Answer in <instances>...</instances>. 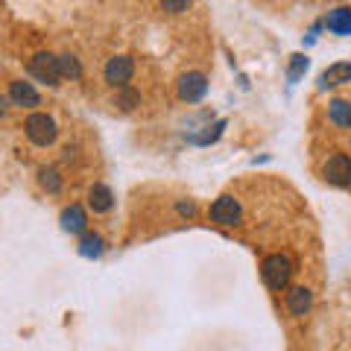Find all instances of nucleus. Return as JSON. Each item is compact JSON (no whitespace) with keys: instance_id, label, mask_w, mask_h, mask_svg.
I'll return each instance as SVG.
<instances>
[{"instance_id":"1","label":"nucleus","mask_w":351,"mask_h":351,"mask_svg":"<svg viewBox=\"0 0 351 351\" xmlns=\"http://www.w3.org/2000/svg\"><path fill=\"white\" fill-rule=\"evenodd\" d=\"M261 276H263V284H267L269 290H284L290 284L293 263L287 255H269L261 267Z\"/></svg>"},{"instance_id":"2","label":"nucleus","mask_w":351,"mask_h":351,"mask_svg":"<svg viewBox=\"0 0 351 351\" xmlns=\"http://www.w3.org/2000/svg\"><path fill=\"white\" fill-rule=\"evenodd\" d=\"M24 132H27V138H29L36 147H50L53 141H56V135H59L56 120H53L50 114H44V112L29 114L27 123H24Z\"/></svg>"},{"instance_id":"3","label":"nucleus","mask_w":351,"mask_h":351,"mask_svg":"<svg viewBox=\"0 0 351 351\" xmlns=\"http://www.w3.org/2000/svg\"><path fill=\"white\" fill-rule=\"evenodd\" d=\"M29 73L44 85H59V80H62L59 56H53V53H36V56L29 59Z\"/></svg>"},{"instance_id":"4","label":"nucleus","mask_w":351,"mask_h":351,"mask_svg":"<svg viewBox=\"0 0 351 351\" xmlns=\"http://www.w3.org/2000/svg\"><path fill=\"white\" fill-rule=\"evenodd\" d=\"M322 179L328 184H334V188H348L351 184V158L343 156V152H334L322 167Z\"/></svg>"},{"instance_id":"5","label":"nucleus","mask_w":351,"mask_h":351,"mask_svg":"<svg viewBox=\"0 0 351 351\" xmlns=\"http://www.w3.org/2000/svg\"><path fill=\"white\" fill-rule=\"evenodd\" d=\"M208 94V76L199 71H191L179 80V100L184 103H199Z\"/></svg>"},{"instance_id":"6","label":"nucleus","mask_w":351,"mask_h":351,"mask_svg":"<svg viewBox=\"0 0 351 351\" xmlns=\"http://www.w3.org/2000/svg\"><path fill=\"white\" fill-rule=\"evenodd\" d=\"M103 73H106V82L108 85L123 88L132 80V73H135V62H132L129 56H114V59H108Z\"/></svg>"},{"instance_id":"7","label":"nucleus","mask_w":351,"mask_h":351,"mask_svg":"<svg viewBox=\"0 0 351 351\" xmlns=\"http://www.w3.org/2000/svg\"><path fill=\"white\" fill-rule=\"evenodd\" d=\"M240 202L234 199V196H219V199L211 205V219L219 226H234L240 223Z\"/></svg>"},{"instance_id":"8","label":"nucleus","mask_w":351,"mask_h":351,"mask_svg":"<svg viewBox=\"0 0 351 351\" xmlns=\"http://www.w3.org/2000/svg\"><path fill=\"white\" fill-rule=\"evenodd\" d=\"M9 103L21 106V108H36V106L41 103V97H38V91H36V88H32L29 82L18 80V82L9 85Z\"/></svg>"},{"instance_id":"9","label":"nucleus","mask_w":351,"mask_h":351,"mask_svg":"<svg viewBox=\"0 0 351 351\" xmlns=\"http://www.w3.org/2000/svg\"><path fill=\"white\" fill-rule=\"evenodd\" d=\"M325 27L334 36H351V9L348 6H337L325 15Z\"/></svg>"},{"instance_id":"10","label":"nucleus","mask_w":351,"mask_h":351,"mask_svg":"<svg viewBox=\"0 0 351 351\" xmlns=\"http://www.w3.org/2000/svg\"><path fill=\"white\" fill-rule=\"evenodd\" d=\"M62 228L68 234H85L88 232V217L80 205H71L62 211Z\"/></svg>"},{"instance_id":"11","label":"nucleus","mask_w":351,"mask_h":351,"mask_svg":"<svg viewBox=\"0 0 351 351\" xmlns=\"http://www.w3.org/2000/svg\"><path fill=\"white\" fill-rule=\"evenodd\" d=\"M88 205H91L94 214H108L114 205V193L112 188H106V184H94L91 191H88Z\"/></svg>"},{"instance_id":"12","label":"nucleus","mask_w":351,"mask_h":351,"mask_svg":"<svg viewBox=\"0 0 351 351\" xmlns=\"http://www.w3.org/2000/svg\"><path fill=\"white\" fill-rule=\"evenodd\" d=\"M351 82V62H337L319 76V88H334V85H346Z\"/></svg>"},{"instance_id":"13","label":"nucleus","mask_w":351,"mask_h":351,"mask_svg":"<svg viewBox=\"0 0 351 351\" xmlns=\"http://www.w3.org/2000/svg\"><path fill=\"white\" fill-rule=\"evenodd\" d=\"M311 304H313V293L307 287H293L287 293V311L293 316H304L307 311H311Z\"/></svg>"},{"instance_id":"14","label":"nucleus","mask_w":351,"mask_h":351,"mask_svg":"<svg viewBox=\"0 0 351 351\" xmlns=\"http://www.w3.org/2000/svg\"><path fill=\"white\" fill-rule=\"evenodd\" d=\"M328 117H331V123H337L339 129H351V103L348 100H331Z\"/></svg>"},{"instance_id":"15","label":"nucleus","mask_w":351,"mask_h":351,"mask_svg":"<svg viewBox=\"0 0 351 351\" xmlns=\"http://www.w3.org/2000/svg\"><path fill=\"white\" fill-rule=\"evenodd\" d=\"M117 108H120V112H135V108L141 106V94L135 91V88H120V91L114 94V100H112Z\"/></svg>"},{"instance_id":"16","label":"nucleus","mask_w":351,"mask_h":351,"mask_svg":"<svg viewBox=\"0 0 351 351\" xmlns=\"http://www.w3.org/2000/svg\"><path fill=\"white\" fill-rule=\"evenodd\" d=\"M103 237L100 234H91V232H85L82 240H80V255L82 258H100L103 255Z\"/></svg>"},{"instance_id":"17","label":"nucleus","mask_w":351,"mask_h":351,"mask_svg":"<svg viewBox=\"0 0 351 351\" xmlns=\"http://www.w3.org/2000/svg\"><path fill=\"white\" fill-rule=\"evenodd\" d=\"M38 182H41V188L50 191V193H59L62 191V176H59L56 167H41L38 170Z\"/></svg>"},{"instance_id":"18","label":"nucleus","mask_w":351,"mask_h":351,"mask_svg":"<svg viewBox=\"0 0 351 351\" xmlns=\"http://www.w3.org/2000/svg\"><path fill=\"white\" fill-rule=\"evenodd\" d=\"M59 73L68 76V80H80L82 76V64L76 56H71V53H64V56H59Z\"/></svg>"},{"instance_id":"19","label":"nucleus","mask_w":351,"mask_h":351,"mask_svg":"<svg viewBox=\"0 0 351 351\" xmlns=\"http://www.w3.org/2000/svg\"><path fill=\"white\" fill-rule=\"evenodd\" d=\"M161 9L167 15H182L191 9V0H161Z\"/></svg>"},{"instance_id":"20","label":"nucleus","mask_w":351,"mask_h":351,"mask_svg":"<svg viewBox=\"0 0 351 351\" xmlns=\"http://www.w3.org/2000/svg\"><path fill=\"white\" fill-rule=\"evenodd\" d=\"M307 71V59L304 56H293V62H290V71H287V80L290 82H295L299 76Z\"/></svg>"},{"instance_id":"21","label":"nucleus","mask_w":351,"mask_h":351,"mask_svg":"<svg viewBox=\"0 0 351 351\" xmlns=\"http://www.w3.org/2000/svg\"><path fill=\"white\" fill-rule=\"evenodd\" d=\"M179 214L182 217H193L196 214V205L193 202H179Z\"/></svg>"},{"instance_id":"22","label":"nucleus","mask_w":351,"mask_h":351,"mask_svg":"<svg viewBox=\"0 0 351 351\" xmlns=\"http://www.w3.org/2000/svg\"><path fill=\"white\" fill-rule=\"evenodd\" d=\"M6 103H9V97H0V114L6 112Z\"/></svg>"}]
</instances>
